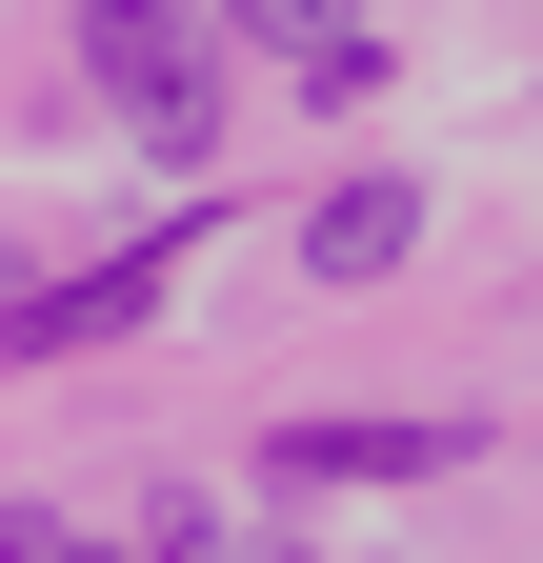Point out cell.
Segmentation results:
<instances>
[{
    "label": "cell",
    "instance_id": "5",
    "mask_svg": "<svg viewBox=\"0 0 543 563\" xmlns=\"http://www.w3.org/2000/svg\"><path fill=\"white\" fill-rule=\"evenodd\" d=\"M0 563H121V543H81V523H41V504H0Z\"/></svg>",
    "mask_w": 543,
    "mask_h": 563
},
{
    "label": "cell",
    "instance_id": "1",
    "mask_svg": "<svg viewBox=\"0 0 543 563\" xmlns=\"http://www.w3.org/2000/svg\"><path fill=\"white\" fill-rule=\"evenodd\" d=\"M81 60H101V101L142 121L162 162L222 141V101H201V21H181V0H81Z\"/></svg>",
    "mask_w": 543,
    "mask_h": 563
},
{
    "label": "cell",
    "instance_id": "4",
    "mask_svg": "<svg viewBox=\"0 0 543 563\" xmlns=\"http://www.w3.org/2000/svg\"><path fill=\"white\" fill-rule=\"evenodd\" d=\"M242 41H282L302 81H363V60H383V41H363V0H242Z\"/></svg>",
    "mask_w": 543,
    "mask_h": 563
},
{
    "label": "cell",
    "instance_id": "3",
    "mask_svg": "<svg viewBox=\"0 0 543 563\" xmlns=\"http://www.w3.org/2000/svg\"><path fill=\"white\" fill-rule=\"evenodd\" d=\"M443 463V422H282V483H402Z\"/></svg>",
    "mask_w": 543,
    "mask_h": 563
},
{
    "label": "cell",
    "instance_id": "2",
    "mask_svg": "<svg viewBox=\"0 0 543 563\" xmlns=\"http://www.w3.org/2000/svg\"><path fill=\"white\" fill-rule=\"evenodd\" d=\"M402 242H423V201H402V181H322V201H302V262H322V282H383Z\"/></svg>",
    "mask_w": 543,
    "mask_h": 563
}]
</instances>
